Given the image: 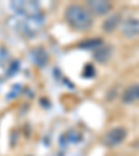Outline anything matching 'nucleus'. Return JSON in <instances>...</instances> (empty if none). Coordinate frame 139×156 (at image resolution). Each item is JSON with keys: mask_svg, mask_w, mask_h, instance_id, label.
<instances>
[{"mask_svg": "<svg viewBox=\"0 0 139 156\" xmlns=\"http://www.w3.org/2000/svg\"><path fill=\"white\" fill-rule=\"evenodd\" d=\"M64 18L75 31H86L93 24V16L82 4H70L64 11Z\"/></svg>", "mask_w": 139, "mask_h": 156, "instance_id": "obj_1", "label": "nucleus"}, {"mask_svg": "<svg viewBox=\"0 0 139 156\" xmlns=\"http://www.w3.org/2000/svg\"><path fill=\"white\" fill-rule=\"evenodd\" d=\"M121 23H123V20H121L120 14H111V16L103 23V29L107 31V32H111V31H114L117 27H120Z\"/></svg>", "mask_w": 139, "mask_h": 156, "instance_id": "obj_7", "label": "nucleus"}, {"mask_svg": "<svg viewBox=\"0 0 139 156\" xmlns=\"http://www.w3.org/2000/svg\"><path fill=\"white\" fill-rule=\"evenodd\" d=\"M120 31L123 34V36H125L127 39H132L139 36V18H127L123 20V23L120 25Z\"/></svg>", "mask_w": 139, "mask_h": 156, "instance_id": "obj_5", "label": "nucleus"}, {"mask_svg": "<svg viewBox=\"0 0 139 156\" xmlns=\"http://www.w3.org/2000/svg\"><path fill=\"white\" fill-rule=\"evenodd\" d=\"M85 7L92 16H107L113 10V3L107 0H88Z\"/></svg>", "mask_w": 139, "mask_h": 156, "instance_id": "obj_4", "label": "nucleus"}, {"mask_svg": "<svg viewBox=\"0 0 139 156\" xmlns=\"http://www.w3.org/2000/svg\"><path fill=\"white\" fill-rule=\"evenodd\" d=\"M121 101L125 105H131V103L138 102L139 101V84H132L130 87H127L123 91Z\"/></svg>", "mask_w": 139, "mask_h": 156, "instance_id": "obj_6", "label": "nucleus"}, {"mask_svg": "<svg viewBox=\"0 0 139 156\" xmlns=\"http://www.w3.org/2000/svg\"><path fill=\"white\" fill-rule=\"evenodd\" d=\"M127 138V130L124 127H114L109 130L103 135V144L107 148H114V146L120 145L125 141Z\"/></svg>", "mask_w": 139, "mask_h": 156, "instance_id": "obj_3", "label": "nucleus"}, {"mask_svg": "<svg viewBox=\"0 0 139 156\" xmlns=\"http://www.w3.org/2000/svg\"><path fill=\"white\" fill-rule=\"evenodd\" d=\"M111 57V48L109 45H103V46H99L97 50L95 52V58L97 62H107L109 58Z\"/></svg>", "mask_w": 139, "mask_h": 156, "instance_id": "obj_8", "label": "nucleus"}, {"mask_svg": "<svg viewBox=\"0 0 139 156\" xmlns=\"http://www.w3.org/2000/svg\"><path fill=\"white\" fill-rule=\"evenodd\" d=\"M10 7L17 14L25 17V18H35L40 11V7L36 2H13Z\"/></svg>", "mask_w": 139, "mask_h": 156, "instance_id": "obj_2", "label": "nucleus"}]
</instances>
